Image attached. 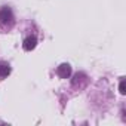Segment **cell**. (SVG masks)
Returning a JSON list of instances; mask_svg holds the SVG:
<instances>
[{"label":"cell","instance_id":"1","mask_svg":"<svg viewBox=\"0 0 126 126\" xmlns=\"http://www.w3.org/2000/svg\"><path fill=\"white\" fill-rule=\"evenodd\" d=\"M0 24L3 27H11L14 24V14L11 8H2L0 9Z\"/></svg>","mask_w":126,"mask_h":126},{"label":"cell","instance_id":"4","mask_svg":"<svg viewBox=\"0 0 126 126\" xmlns=\"http://www.w3.org/2000/svg\"><path fill=\"white\" fill-rule=\"evenodd\" d=\"M11 74V67L6 62H0V79H5Z\"/></svg>","mask_w":126,"mask_h":126},{"label":"cell","instance_id":"3","mask_svg":"<svg viewBox=\"0 0 126 126\" xmlns=\"http://www.w3.org/2000/svg\"><path fill=\"white\" fill-rule=\"evenodd\" d=\"M36 45H37V39H36L34 36H28V37L24 40L22 47H24L25 50H31V49H34V47H36Z\"/></svg>","mask_w":126,"mask_h":126},{"label":"cell","instance_id":"2","mask_svg":"<svg viewBox=\"0 0 126 126\" xmlns=\"http://www.w3.org/2000/svg\"><path fill=\"white\" fill-rule=\"evenodd\" d=\"M56 73H58V76H59V77L67 79V77H70V74H71V67H70L68 64H61V65L58 67Z\"/></svg>","mask_w":126,"mask_h":126},{"label":"cell","instance_id":"5","mask_svg":"<svg viewBox=\"0 0 126 126\" xmlns=\"http://www.w3.org/2000/svg\"><path fill=\"white\" fill-rule=\"evenodd\" d=\"M119 89H120V94H125V92H126V83H125V80H122V82H120Z\"/></svg>","mask_w":126,"mask_h":126}]
</instances>
